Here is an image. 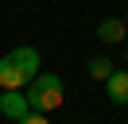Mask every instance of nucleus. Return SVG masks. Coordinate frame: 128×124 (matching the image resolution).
Masks as SVG:
<instances>
[{"instance_id":"obj_1","label":"nucleus","mask_w":128,"mask_h":124,"mask_svg":"<svg viewBox=\"0 0 128 124\" xmlns=\"http://www.w3.org/2000/svg\"><path fill=\"white\" fill-rule=\"evenodd\" d=\"M39 50L35 46H16V50L0 54V89H24L35 74H39Z\"/></svg>"},{"instance_id":"obj_2","label":"nucleus","mask_w":128,"mask_h":124,"mask_svg":"<svg viewBox=\"0 0 128 124\" xmlns=\"http://www.w3.org/2000/svg\"><path fill=\"white\" fill-rule=\"evenodd\" d=\"M62 93H66L62 78L39 70V74L27 82V105H31V112H54V108L62 105Z\"/></svg>"},{"instance_id":"obj_3","label":"nucleus","mask_w":128,"mask_h":124,"mask_svg":"<svg viewBox=\"0 0 128 124\" xmlns=\"http://www.w3.org/2000/svg\"><path fill=\"white\" fill-rule=\"evenodd\" d=\"M0 112L8 116V120L27 116V112H31V105H27V93H24V89H0Z\"/></svg>"},{"instance_id":"obj_4","label":"nucleus","mask_w":128,"mask_h":124,"mask_svg":"<svg viewBox=\"0 0 128 124\" xmlns=\"http://www.w3.org/2000/svg\"><path fill=\"white\" fill-rule=\"evenodd\" d=\"M105 93L112 105H128V70H112L105 78Z\"/></svg>"},{"instance_id":"obj_5","label":"nucleus","mask_w":128,"mask_h":124,"mask_svg":"<svg viewBox=\"0 0 128 124\" xmlns=\"http://www.w3.org/2000/svg\"><path fill=\"white\" fill-rule=\"evenodd\" d=\"M128 35V23L124 20H116V16H109V20H101V23H97V39H101V43H120V39H124Z\"/></svg>"},{"instance_id":"obj_6","label":"nucleus","mask_w":128,"mask_h":124,"mask_svg":"<svg viewBox=\"0 0 128 124\" xmlns=\"http://www.w3.org/2000/svg\"><path fill=\"white\" fill-rule=\"evenodd\" d=\"M109 74H112V62L105 58V54H97V58H89V78H97V82H105Z\"/></svg>"},{"instance_id":"obj_7","label":"nucleus","mask_w":128,"mask_h":124,"mask_svg":"<svg viewBox=\"0 0 128 124\" xmlns=\"http://www.w3.org/2000/svg\"><path fill=\"white\" fill-rule=\"evenodd\" d=\"M16 124H50V120H47V112H27V116H20Z\"/></svg>"},{"instance_id":"obj_8","label":"nucleus","mask_w":128,"mask_h":124,"mask_svg":"<svg viewBox=\"0 0 128 124\" xmlns=\"http://www.w3.org/2000/svg\"><path fill=\"white\" fill-rule=\"evenodd\" d=\"M124 62H128V46H124Z\"/></svg>"},{"instance_id":"obj_9","label":"nucleus","mask_w":128,"mask_h":124,"mask_svg":"<svg viewBox=\"0 0 128 124\" xmlns=\"http://www.w3.org/2000/svg\"><path fill=\"white\" fill-rule=\"evenodd\" d=\"M124 23H128V12H124Z\"/></svg>"},{"instance_id":"obj_10","label":"nucleus","mask_w":128,"mask_h":124,"mask_svg":"<svg viewBox=\"0 0 128 124\" xmlns=\"http://www.w3.org/2000/svg\"><path fill=\"white\" fill-rule=\"evenodd\" d=\"M124 108H128V105H124Z\"/></svg>"}]
</instances>
